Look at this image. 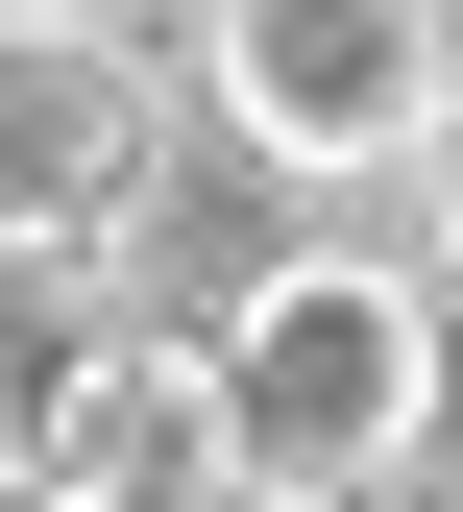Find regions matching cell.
<instances>
[{
  "label": "cell",
  "mask_w": 463,
  "mask_h": 512,
  "mask_svg": "<svg viewBox=\"0 0 463 512\" xmlns=\"http://www.w3.org/2000/svg\"><path fill=\"white\" fill-rule=\"evenodd\" d=\"M195 391H220V464L269 512H342L439 439V293L366 269V244H293V269L220 293V342H195Z\"/></svg>",
  "instance_id": "1"
},
{
  "label": "cell",
  "mask_w": 463,
  "mask_h": 512,
  "mask_svg": "<svg viewBox=\"0 0 463 512\" xmlns=\"http://www.w3.org/2000/svg\"><path fill=\"white\" fill-rule=\"evenodd\" d=\"M439 0H195V98L244 171H390L439 122Z\"/></svg>",
  "instance_id": "2"
},
{
  "label": "cell",
  "mask_w": 463,
  "mask_h": 512,
  "mask_svg": "<svg viewBox=\"0 0 463 512\" xmlns=\"http://www.w3.org/2000/svg\"><path fill=\"white\" fill-rule=\"evenodd\" d=\"M98 25H171V0H98Z\"/></svg>",
  "instance_id": "9"
},
{
  "label": "cell",
  "mask_w": 463,
  "mask_h": 512,
  "mask_svg": "<svg viewBox=\"0 0 463 512\" xmlns=\"http://www.w3.org/2000/svg\"><path fill=\"white\" fill-rule=\"evenodd\" d=\"M122 366V293H98V244H0V488H49L74 464V391Z\"/></svg>",
  "instance_id": "4"
},
{
  "label": "cell",
  "mask_w": 463,
  "mask_h": 512,
  "mask_svg": "<svg viewBox=\"0 0 463 512\" xmlns=\"http://www.w3.org/2000/svg\"><path fill=\"white\" fill-rule=\"evenodd\" d=\"M390 171H415V244L463 269V74H439V122H415V147H390Z\"/></svg>",
  "instance_id": "6"
},
{
  "label": "cell",
  "mask_w": 463,
  "mask_h": 512,
  "mask_svg": "<svg viewBox=\"0 0 463 512\" xmlns=\"http://www.w3.org/2000/svg\"><path fill=\"white\" fill-rule=\"evenodd\" d=\"M171 464H220V391H195V342H122L98 391H74V464H49V512H122V488H171Z\"/></svg>",
  "instance_id": "5"
},
{
  "label": "cell",
  "mask_w": 463,
  "mask_h": 512,
  "mask_svg": "<svg viewBox=\"0 0 463 512\" xmlns=\"http://www.w3.org/2000/svg\"><path fill=\"white\" fill-rule=\"evenodd\" d=\"M122 512H269V488H244V464H171V488H122Z\"/></svg>",
  "instance_id": "7"
},
{
  "label": "cell",
  "mask_w": 463,
  "mask_h": 512,
  "mask_svg": "<svg viewBox=\"0 0 463 512\" xmlns=\"http://www.w3.org/2000/svg\"><path fill=\"white\" fill-rule=\"evenodd\" d=\"M171 171V74L98 0H0V244H122Z\"/></svg>",
  "instance_id": "3"
},
{
  "label": "cell",
  "mask_w": 463,
  "mask_h": 512,
  "mask_svg": "<svg viewBox=\"0 0 463 512\" xmlns=\"http://www.w3.org/2000/svg\"><path fill=\"white\" fill-rule=\"evenodd\" d=\"M342 512H439V464H390V488H342Z\"/></svg>",
  "instance_id": "8"
}]
</instances>
